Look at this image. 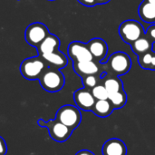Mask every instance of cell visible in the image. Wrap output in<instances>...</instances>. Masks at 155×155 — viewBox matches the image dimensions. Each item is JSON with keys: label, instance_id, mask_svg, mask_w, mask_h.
Returning <instances> with one entry per match:
<instances>
[{"label": "cell", "instance_id": "8992f818", "mask_svg": "<svg viewBox=\"0 0 155 155\" xmlns=\"http://www.w3.org/2000/svg\"><path fill=\"white\" fill-rule=\"evenodd\" d=\"M119 35L125 43L131 45L144 35V29L136 20H126L121 24L119 27Z\"/></svg>", "mask_w": 155, "mask_h": 155}, {"label": "cell", "instance_id": "ba28073f", "mask_svg": "<svg viewBox=\"0 0 155 155\" xmlns=\"http://www.w3.org/2000/svg\"><path fill=\"white\" fill-rule=\"evenodd\" d=\"M68 55L74 62L92 61L94 57L90 53L86 44L74 41L68 45Z\"/></svg>", "mask_w": 155, "mask_h": 155}, {"label": "cell", "instance_id": "e0dca14e", "mask_svg": "<svg viewBox=\"0 0 155 155\" xmlns=\"http://www.w3.org/2000/svg\"><path fill=\"white\" fill-rule=\"evenodd\" d=\"M152 44L153 42L146 35H143L137 39L136 41H134L133 44H131V46L133 51L137 55H141L152 51Z\"/></svg>", "mask_w": 155, "mask_h": 155}, {"label": "cell", "instance_id": "cb8c5ba5", "mask_svg": "<svg viewBox=\"0 0 155 155\" xmlns=\"http://www.w3.org/2000/svg\"><path fill=\"white\" fill-rule=\"evenodd\" d=\"M7 153V145L5 141L0 136V155H5Z\"/></svg>", "mask_w": 155, "mask_h": 155}, {"label": "cell", "instance_id": "5b68a950", "mask_svg": "<svg viewBox=\"0 0 155 155\" xmlns=\"http://www.w3.org/2000/svg\"><path fill=\"white\" fill-rule=\"evenodd\" d=\"M109 70L116 76L127 74L132 67L130 56L124 52H116L110 55L107 60Z\"/></svg>", "mask_w": 155, "mask_h": 155}, {"label": "cell", "instance_id": "5bb4252c", "mask_svg": "<svg viewBox=\"0 0 155 155\" xmlns=\"http://www.w3.org/2000/svg\"><path fill=\"white\" fill-rule=\"evenodd\" d=\"M59 45H60L59 38L54 35L48 34V35L44 39V41L37 46V51L41 56L43 54L57 51Z\"/></svg>", "mask_w": 155, "mask_h": 155}, {"label": "cell", "instance_id": "83f0119b", "mask_svg": "<svg viewBox=\"0 0 155 155\" xmlns=\"http://www.w3.org/2000/svg\"><path fill=\"white\" fill-rule=\"evenodd\" d=\"M111 0H95V4H106Z\"/></svg>", "mask_w": 155, "mask_h": 155}, {"label": "cell", "instance_id": "7c38bea8", "mask_svg": "<svg viewBox=\"0 0 155 155\" xmlns=\"http://www.w3.org/2000/svg\"><path fill=\"white\" fill-rule=\"evenodd\" d=\"M73 66L74 72L81 77H84L86 75H91V74L97 75L100 74V65L97 63H95L94 60L84 61V62H74Z\"/></svg>", "mask_w": 155, "mask_h": 155}, {"label": "cell", "instance_id": "30bf717a", "mask_svg": "<svg viewBox=\"0 0 155 155\" xmlns=\"http://www.w3.org/2000/svg\"><path fill=\"white\" fill-rule=\"evenodd\" d=\"M102 153L103 155H126L127 147L122 140L112 138L104 143Z\"/></svg>", "mask_w": 155, "mask_h": 155}, {"label": "cell", "instance_id": "ac0fdd59", "mask_svg": "<svg viewBox=\"0 0 155 155\" xmlns=\"http://www.w3.org/2000/svg\"><path fill=\"white\" fill-rule=\"evenodd\" d=\"M104 85L109 94L124 90L123 83H122L121 79L117 76H111V77L106 78L104 82Z\"/></svg>", "mask_w": 155, "mask_h": 155}, {"label": "cell", "instance_id": "3957f363", "mask_svg": "<svg viewBox=\"0 0 155 155\" xmlns=\"http://www.w3.org/2000/svg\"><path fill=\"white\" fill-rule=\"evenodd\" d=\"M37 124L40 127H45L48 130L50 137L57 143H64L70 138L73 133V130H71L69 127L63 124L56 119L47 122L44 121L43 119H39L37 121Z\"/></svg>", "mask_w": 155, "mask_h": 155}, {"label": "cell", "instance_id": "f546056e", "mask_svg": "<svg viewBox=\"0 0 155 155\" xmlns=\"http://www.w3.org/2000/svg\"><path fill=\"white\" fill-rule=\"evenodd\" d=\"M144 1H146V2H148V3H151V4H153V5H155V0H144Z\"/></svg>", "mask_w": 155, "mask_h": 155}, {"label": "cell", "instance_id": "44dd1931", "mask_svg": "<svg viewBox=\"0 0 155 155\" xmlns=\"http://www.w3.org/2000/svg\"><path fill=\"white\" fill-rule=\"evenodd\" d=\"M153 53L152 51L147 52L143 54L138 55L139 56L138 62H139L140 66L143 69H149L151 63H152V60H153Z\"/></svg>", "mask_w": 155, "mask_h": 155}, {"label": "cell", "instance_id": "52a82bcc", "mask_svg": "<svg viewBox=\"0 0 155 155\" xmlns=\"http://www.w3.org/2000/svg\"><path fill=\"white\" fill-rule=\"evenodd\" d=\"M48 29L44 24L35 22L26 27L25 32V38L28 45L34 47H37L48 35Z\"/></svg>", "mask_w": 155, "mask_h": 155}, {"label": "cell", "instance_id": "d6986e66", "mask_svg": "<svg viewBox=\"0 0 155 155\" xmlns=\"http://www.w3.org/2000/svg\"><path fill=\"white\" fill-rule=\"evenodd\" d=\"M108 100L111 102V104L114 109H120V108H123L126 104L127 95H126L125 92L123 90V91H120L117 93L110 94Z\"/></svg>", "mask_w": 155, "mask_h": 155}, {"label": "cell", "instance_id": "9c48e42d", "mask_svg": "<svg viewBox=\"0 0 155 155\" xmlns=\"http://www.w3.org/2000/svg\"><path fill=\"white\" fill-rule=\"evenodd\" d=\"M74 100L76 106L84 111H92L96 102L92 92L86 88H81L74 93Z\"/></svg>", "mask_w": 155, "mask_h": 155}, {"label": "cell", "instance_id": "9a60e30c", "mask_svg": "<svg viewBox=\"0 0 155 155\" xmlns=\"http://www.w3.org/2000/svg\"><path fill=\"white\" fill-rule=\"evenodd\" d=\"M138 14L141 19L145 23H155V5L143 1L138 9Z\"/></svg>", "mask_w": 155, "mask_h": 155}, {"label": "cell", "instance_id": "4316f807", "mask_svg": "<svg viewBox=\"0 0 155 155\" xmlns=\"http://www.w3.org/2000/svg\"><path fill=\"white\" fill-rule=\"evenodd\" d=\"M149 70H155V53H153V60H152V63H151V65H150Z\"/></svg>", "mask_w": 155, "mask_h": 155}, {"label": "cell", "instance_id": "6da1fadb", "mask_svg": "<svg viewBox=\"0 0 155 155\" xmlns=\"http://www.w3.org/2000/svg\"><path fill=\"white\" fill-rule=\"evenodd\" d=\"M41 87L49 93L59 92L64 85V76L57 68H46L39 77Z\"/></svg>", "mask_w": 155, "mask_h": 155}, {"label": "cell", "instance_id": "484cf974", "mask_svg": "<svg viewBox=\"0 0 155 155\" xmlns=\"http://www.w3.org/2000/svg\"><path fill=\"white\" fill-rule=\"evenodd\" d=\"M75 155H94L92 152L88 151V150H82V151H79Z\"/></svg>", "mask_w": 155, "mask_h": 155}, {"label": "cell", "instance_id": "4fadbf2b", "mask_svg": "<svg viewBox=\"0 0 155 155\" xmlns=\"http://www.w3.org/2000/svg\"><path fill=\"white\" fill-rule=\"evenodd\" d=\"M41 57L45 61V63L50 64L52 67L57 68V69L65 67L68 63V59H67L66 55L58 50L52 52V53L43 54V55H41Z\"/></svg>", "mask_w": 155, "mask_h": 155}, {"label": "cell", "instance_id": "ffe728a7", "mask_svg": "<svg viewBox=\"0 0 155 155\" xmlns=\"http://www.w3.org/2000/svg\"><path fill=\"white\" fill-rule=\"evenodd\" d=\"M91 92L95 100H107L109 97V94L104 84H97L91 89Z\"/></svg>", "mask_w": 155, "mask_h": 155}, {"label": "cell", "instance_id": "603a6c76", "mask_svg": "<svg viewBox=\"0 0 155 155\" xmlns=\"http://www.w3.org/2000/svg\"><path fill=\"white\" fill-rule=\"evenodd\" d=\"M146 36L152 42H155V25H152L148 28V30L146 32Z\"/></svg>", "mask_w": 155, "mask_h": 155}, {"label": "cell", "instance_id": "2e32d148", "mask_svg": "<svg viewBox=\"0 0 155 155\" xmlns=\"http://www.w3.org/2000/svg\"><path fill=\"white\" fill-rule=\"evenodd\" d=\"M114 110V106L112 105L111 102L107 99V100H96L92 111L95 115L104 118L111 115Z\"/></svg>", "mask_w": 155, "mask_h": 155}, {"label": "cell", "instance_id": "d4e9b609", "mask_svg": "<svg viewBox=\"0 0 155 155\" xmlns=\"http://www.w3.org/2000/svg\"><path fill=\"white\" fill-rule=\"evenodd\" d=\"M80 3H82L83 5H87V6H93L95 4V0H78Z\"/></svg>", "mask_w": 155, "mask_h": 155}, {"label": "cell", "instance_id": "7402d4cb", "mask_svg": "<svg viewBox=\"0 0 155 155\" xmlns=\"http://www.w3.org/2000/svg\"><path fill=\"white\" fill-rule=\"evenodd\" d=\"M82 79H83V84H84V88L89 89V90L93 89L94 86H96L98 84V82H99V79L94 74L86 75L84 77H82Z\"/></svg>", "mask_w": 155, "mask_h": 155}, {"label": "cell", "instance_id": "8fae6325", "mask_svg": "<svg viewBox=\"0 0 155 155\" xmlns=\"http://www.w3.org/2000/svg\"><path fill=\"white\" fill-rule=\"evenodd\" d=\"M86 45L94 59H96L98 62H100L106 57L108 53V46L104 40L101 38H94L90 40Z\"/></svg>", "mask_w": 155, "mask_h": 155}, {"label": "cell", "instance_id": "7a4b0ae2", "mask_svg": "<svg viewBox=\"0 0 155 155\" xmlns=\"http://www.w3.org/2000/svg\"><path fill=\"white\" fill-rule=\"evenodd\" d=\"M45 61L41 56H34L25 59L20 64V73L27 80H38L46 69Z\"/></svg>", "mask_w": 155, "mask_h": 155}, {"label": "cell", "instance_id": "277c9868", "mask_svg": "<svg viewBox=\"0 0 155 155\" xmlns=\"http://www.w3.org/2000/svg\"><path fill=\"white\" fill-rule=\"evenodd\" d=\"M55 119L74 131L81 124L82 114L77 106L66 104L58 109Z\"/></svg>", "mask_w": 155, "mask_h": 155}, {"label": "cell", "instance_id": "f1b7e54d", "mask_svg": "<svg viewBox=\"0 0 155 155\" xmlns=\"http://www.w3.org/2000/svg\"><path fill=\"white\" fill-rule=\"evenodd\" d=\"M152 52L155 53V42H153L152 44Z\"/></svg>", "mask_w": 155, "mask_h": 155}]
</instances>
